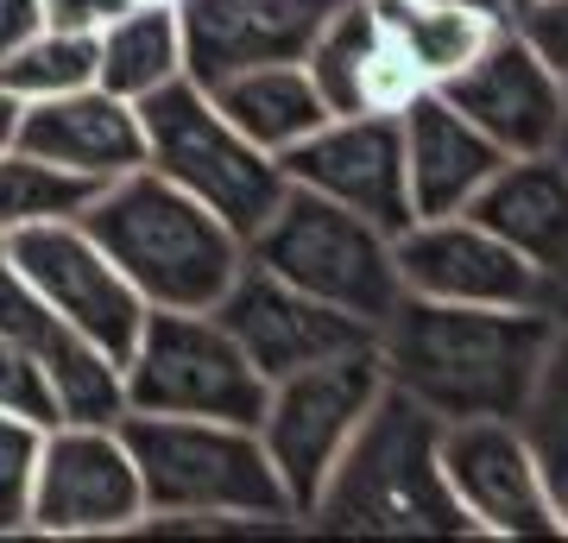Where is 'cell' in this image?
I'll return each instance as SVG.
<instances>
[{"instance_id": "obj_1", "label": "cell", "mask_w": 568, "mask_h": 543, "mask_svg": "<svg viewBox=\"0 0 568 543\" xmlns=\"http://www.w3.org/2000/svg\"><path fill=\"white\" fill-rule=\"evenodd\" d=\"M556 322L537 303H436L398 298L373 329L386 385L436 411L462 418H525L556 366Z\"/></svg>"}, {"instance_id": "obj_2", "label": "cell", "mask_w": 568, "mask_h": 543, "mask_svg": "<svg viewBox=\"0 0 568 543\" xmlns=\"http://www.w3.org/2000/svg\"><path fill=\"white\" fill-rule=\"evenodd\" d=\"M77 222L126 272L145 310H215V298L246 265L241 234L152 164L102 183Z\"/></svg>"}, {"instance_id": "obj_3", "label": "cell", "mask_w": 568, "mask_h": 543, "mask_svg": "<svg viewBox=\"0 0 568 543\" xmlns=\"http://www.w3.org/2000/svg\"><path fill=\"white\" fill-rule=\"evenodd\" d=\"M310 519L361 537H462L467 519L443 481V418L386 385L328 467Z\"/></svg>"}, {"instance_id": "obj_4", "label": "cell", "mask_w": 568, "mask_h": 543, "mask_svg": "<svg viewBox=\"0 0 568 543\" xmlns=\"http://www.w3.org/2000/svg\"><path fill=\"white\" fill-rule=\"evenodd\" d=\"M114 430H121L126 455L140 467L145 519H190V524H291L297 519L253 423L121 411Z\"/></svg>"}, {"instance_id": "obj_5", "label": "cell", "mask_w": 568, "mask_h": 543, "mask_svg": "<svg viewBox=\"0 0 568 543\" xmlns=\"http://www.w3.org/2000/svg\"><path fill=\"white\" fill-rule=\"evenodd\" d=\"M246 260L265 265L272 279L310 291L316 303H335L347 316L373 322V329L392 316V303L405 298L386 228H373L366 215L316 197L304 183H284L278 209L246 241Z\"/></svg>"}, {"instance_id": "obj_6", "label": "cell", "mask_w": 568, "mask_h": 543, "mask_svg": "<svg viewBox=\"0 0 568 543\" xmlns=\"http://www.w3.org/2000/svg\"><path fill=\"white\" fill-rule=\"evenodd\" d=\"M140 127H145V164L159 178H171L178 190H190L203 209H215L241 241H253L260 222L278 209L284 197L278 159L246 140L209 101V89H196L190 77L152 89L140 101Z\"/></svg>"}, {"instance_id": "obj_7", "label": "cell", "mask_w": 568, "mask_h": 543, "mask_svg": "<svg viewBox=\"0 0 568 543\" xmlns=\"http://www.w3.org/2000/svg\"><path fill=\"white\" fill-rule=\"evenodd\" d=\"M126 411L164 418H227L260 423L265 380L209 310H145L133 348L121 354Z\"/></svg>"}, {"instance_id": "obj_8", "label": "cell", "mask_w": 568, "mask_h": 543, "mask_svg": "<svg viewBox=\"0 0 568 543\" xmlns=\"http://www.w3.org/2000/svg\"><path fill=\"white\" fill-rule=\"evenodd\" d=\"M379 392H386L379 348H354V354H335L323 366H304V373H284L265 385V411L253 430H260L297 519H310L328 467L342 462V449L354 443V430Z\"/></svg>"}, {"instance_id": "obj_9", "label": "cell", "mask_w": 568, "mask_h": 543, "mask_svg": "<svg viewBox=\"0 0 568 543\" xmlns=\"http://www.w3.org/2000/svg\"><path fill=\"white\" fill-rule=\"evenodd\" d=\"M443 481L462 505L467 531L487 537H562V500L518 418L443 423Z\"/></svg>"}, {"instance_id": "obj_10", "label": "cell", "mask_w": 568, "mask_h": 543, "mask_svg": "<svg viewBox=\"0 0 568 543\" xmlns=\"http://www.w3.org/2000/svg\"><path fill=\"white\" fill-rule=\"evenodd\" d=\"M145 493L140 467L126 455L114 423H77L63 418L44 430L39 474H32V537H121L140 531Z\"/></svg>"}, {"instance_id": "obj_11", "label": "cell", "mask_w": 568, "mask_h": 543, "mask_svg": "<svg viewBox=\"0 0 568 543\" xmlns=\"http://www.w3.org/2000/svg\"><path fill=\"white\" fill-rule=\"evenodd\" d=\"M0 253L77 335H89L108 361L121 366V354L133 348V335L145 322V298L126 284V272L95 247V234L77 215L20 228V234L0 241Z\"/></svg>"}, {"instance_id": "obj_12", "label": "cell", "mask_w": 568, "mask_h": 543, "mask_svg": "<svg viewBox=\"0 0 568 543\" xmlns=\"http://www.w3.org/2000/svg\"><path fill=\"white\" fill-rule=\"evenodd\" d=\"M209 316L241 342V354L260 366L265 385L284 373H304V366H323L335 354H354V348H373V322L347 316L335 303H316L310 291L272 279L253 260L234 272V284L215 298Z\"/></svg>"}, {"instance_id": "obj_13", "label": "cell", "mask_w": 568, "mask_h": 543, "mask_svg": "<svg viewBox=\"0 0 568 543\" xmlns=\"http://www.w3.org/2000/svg\"><path fill=\"white\" fill-rule=\"evenodd\" d=\"M284 183H304L316 197L342 202L366 215L386 234H405L410 215V183H405V140H398V114H328L316 133L278 152Z\"/></svg>"}, {"instance_id": "obj_14", "label": "cell", "mask_w": 568, "mask_h": 543, "mask_svg": "<svg viewBox=\"0 0 568 543\" xmlns=\"http://www.w3.org/2000/svg\"><path fill=\"white\" fill-rule=\"evenodd\" d=\"M443 95L480 127L506 159L525 152H556L568 133V82L530 51L511 26H499L480 58L443 82Z\"/></svg>"}, {"instance_id": "obj_15", "label": "cell", "mask_w": 568, "mask_h": 543, "mask_svg": "<svg viewBox=\"0 0 568 543\" xmlns=\"http://www.w3.org/2000/svg\"><path fill=\"white\" fill-rule=\"evenodd\" d=\"M392 260L405 298L436 303H537L544 272L506 247L474 215H424L405 234H392Z\"/></svg>"}, {"instance_id": "obj_16", "label": "cell", "mask_w": 568, "mask_h": 543, "mask_svg": "<svg viewBox=\"0 0 568 543\" xmlns=\"http://www.w3.org/2000/svg\"><path fill=\"white\" fill-rule=\"evenodd\" d=\"M13 145L70 171V178L114 183L145 164L140 101L114 95L102 82H82V89H63V95H44V101H20Z\"/></svg>"}, {"instance_id": "obj_17", "label": "cell", "mask_w": 568, "mask_h": 543, "mask_svg": "<svg viewBox=\"0 0 568 543\" xmlns=\"http://www.w3.org/2000/svg\"><path fill=\"white\" fill-rule=\"evenodd\" d=\"M335 7L342 0H178L183 77L209 89L246 63L304 58Z\"/></svg>"}, {"instance_id": "obj_18", "label": "cell", "mask_w": 568, "mask_h": 543, "mask_svg": "<svg viewBox=\"0 0 568 543\" xmlns=\"http://www.w3.org/2000/svg\"><path fill=\"white\" fill-rule=\"evenodd\" d=\"M0 335H7V342H20L26 354L51 373L63 418L114 423L126 411L121 366L108 361L89 335H77V329H70V322H63L58 310H51V303H44L20 272H13V265H7V253H0Z\"/></svg>"}, {"instance_id": "obj_19", "label": "cell", "mask_w": 568, "mask_h": 543, "mask_svg": "<svg viewBox=\"0 0 568 543\" xmlns=\"http://www.w3.org/2000/svg\"><path fill=\"white\" fill-rule=\"evenodd\" d=\"M398 140H405V183H410V215H462L474 190L506 164V152L467 121L443 89L405 101L398 114Z\"/></svg>"}, {"instance_id": "obj_20", "label": "cell", "mask_w": 568, "mask_h": 543, "mask_svg": "<svg viewBox=\"0 0 568 543\" xmlns=\"http://www.w3.org/2000/svg\"><path fill=\"white\" fill-rule=\"evenodd\" d=\"M462 215L518 247L537 272L568 265V164L556 152H525L493 171Z\"/></svg>"}, {"instance_id": "obj_21", "label": "cell", "mask_w": 568, "mask_h": 543, "mask_svg": "<svg viewBox=\"0 0 568 543\" xmlns=\"http://www.w3.org/2000/svg\"><path fill=\"white\" fill-rule=\"evenodd\" d=\"M209 101H215L253 145H265L272 159L291 152L304 133H316V127L328 121V101H323V89L310 82L304 58L246 63V70H234V77L209 82Z\"/></svg>"}, {"instance_id": "obj_22", "label": "cell", "mask_w": 568, "mask_h": 543, "mask_svg": "<svg viewBox=\"0 0 568 543\" xmlns=\"http://www.w3.org/2000/svg\"><path fill=\"white\" fill-rule=\"evenodd\" d=\"M183 77V26L164 0H126L121 13L95 32V82L126 101Z\"/></svg>"}, {"instance_id": "obj_23", "label": "cell", "mask_w": 568, "mask_h": 543, "mask_svg": "<svg viewBox=\"0 0 568 543\" xmlns=\"http://www.w3.org/2000/svg\"><path fill=\"white\" fill-rule=\"evenodd\" d=\"M379 20L392 26V39L405 44V58L424 70L429 89H443L455 70H467L480 58V44L499 32L493 20L448 7V0H379Z\"/></svg>"}, {"instance_id": "obj_24", "label": "cell", "mask_w": 568, "mask_h": 543, "mask_svg": "<svg viewBox=\"0 0 568 543\" xmlns=\"http://www.w3.org/2000/svg\"><path fill=\"white\" fill-rule=\"evenodd\" d=\"M95 190H102V183L70 178L58 164H44V159H32V152H20V145H7V152H0V241L20 234V228H32V222L82 215Z\"/></svg>"}, {"instance_id": "obj_25", "label": "cell", "mask_w": 568, "mask_h": 543, "mask_svg": "<svg viewBox=\"0 0 568 543\" xmlns=\"http://www.w3.org/2000/svg\"><path fill=\"white\" fill-rule=\"evenodd\" d=\"M82 82H95V32L44 26L0 58V89L13 101H44L63 89H82Z\"/></svg>"}, {"instance_id": "obj_26", "label": "cell", "mask_w": 568, "mask_h": 543, "mask_svg": "<svg viewBox=\"0 0 568 543\" xmlns=\"http://www.w3.org/2000/svg\"><path fill=\"white\" fill-rule=\"evenodd\" d=\"M44 430L0 411V537H20L32 519V474H39Z\"/></svg>"}, {"instance_id": "obj_27", "label": "cell", "mask_w": 568, "mask_h": 543, "mask_svg": "<svg viewBox=\"0 0 568 543\" xmlns=\"http://www.w3.org/2000/svg\"><path fill=\"white\" fill-rule=\"evenodd\" d=\"M0 411H7V418L39 423V430L63 423V404H58L51 373H44V366L32 361L20 342H7V335H0Z\"/></svg>"}, {"instance_id": "obj_28", "label": "cell", "mask_w": 568, "mask_h": 543, "mask_svg": "<svg viewBox=\"0 0 568 543\" xmlns=\"http://www.w3.org/2000/svg\"><path fill=\"white\" fill-rule=\"evenodd\" d=\"M506 26L568 82V0H518Z\"/></svg>"}, {"instance_id": "obj_29", "label": "cell", "mask_w": 568, "mask_h": 543, "mask_svg": "<svg viewBox=\"0 0 568 543\" xmlns=\"http://www.w3.org/2000/svg\"><path fill=\"white\" fill-rule=\"evenodd\" d=\"M121 7H126V0H44L51 26H63V32H102Z\"/></svg>"}, {"instance_id": "obj_30", "label": "cell", "mask_w": 568, "mask_h": 543, "mask_svg": "<svg viewBox=\"0 0 568 543\" xmlns=\"http://www.w3.org/2000/svg\"><path fill=\"white\" fill-rule=\"evenodd\" d=\"M44 26H51L44 0H0V58H7L13 44H26L32 32H44Z\"/></svg>"}, {"instance_id": "obj_31", "label": "cell", "mask_w": 568, "mask_h": 543, "mask_svg": "<svg viewBox=\"0 0 568 543\" xmlns=\"http://www.w3.org/2000/svg\"><path fill=\"white\" fill-rule=\"evenodd\" d=\"M448 7H467V13H480V20L506 26V20H511V7H518V0H448Z\"/></svg>"}, {"instance_id": "obj_32", "label": "cell", "mask_w": 568, "mask_h": 543, "mask_svg": "<svg viewBox=\"0 0 568 543\" xmlns=\"http://www.w3.org/2000/svg\"><path fill=\"white\" fill-rule=\"evenodd\" d=\"M13 127H20V101H13L7 89H0V152L13 145Z\"/></svg>"}, {"instance_id": "obj_33", "label": "cell", "mask_w": 568, "mask_h": 543, "mask_svg": "<svg viewBox=\"0 0 568 543\" xmlns=\"http://www.w3.org/2000/svg\"><path fill=\"white\" fill-rule=\"evenodd\" d=\"M556 500H562V519H568V481H562V486H556Z\"/></svg>"}, {"instance_id": "obj_34", "label": "cell", "mask_w": 568, "mask_h": 543, "mask_svg": "<svg viewBox=\"0 0 568 543\" xmlns=\"http://www.w3.org/2000/svg\"><path fill=\"white\" fill-rule=\"evenodd\" d=\"M164 7H178V0H164Z\"/></svg>"}]
</instances>
